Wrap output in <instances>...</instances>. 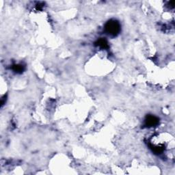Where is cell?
<instances>
[{"label":"cell","mask_w":175,"mask_h":175,"mask_svg":"<svg viewBox=\"0 0 175 175\" xmlns=\"http://www.w3.org/2000/svg\"><path fill=\"white\" fill-rule=\"evenodd\" d=\"M120 29H121L120 24L116 20H110L105 25V31H106V32L112 36H117L120 33Z\"/></svg>","instance_id":"6da1fadb"},{"label":"cell","mask_w":175,"mask_h":175,"mask_svg":"<svg viewBox=\"0 0 175 175\" xmlns=\"http://www.w3.org/2000/svg\"><path fill=\"white\" fill-rule=\"evenodd\" d=\"M25 66L21 65V64H17V65H15L12 66V70L17 73H21L24 71Z\"/></svg>","instance_id":"277c9868"},{"label":"cell","mask_w":175,"mask_h":175,"mask_svg":"<svg viewBox=\"0 0 175 175\" xmlns=\"http://www.w3.org/2000/svg\"><path fill=\"white\" fill-rule=\"evenodd\" d=\"M96 45L98 46V47H99L100 48H101V49H107L108 47H109V44H108L107 41L104 39H98L97 41Z\"/></svg>","instance_id":"3957f363"},{"label":"cell","mask_w":175,"mask_h":175,"mask_svg":"<svg viewBox=\"0 0 175 175\" xmlns=\"http://www.w3.org/2000/svg\"><path fill=\"white\" fill-rule=\"evenodd\" d=\"M145 126L147 127H153L158 125L159 119L157 117L153 115L147 116L145 119Z\"/></svg>","instance_id":"7a4b0ae2"}]
</instances>
